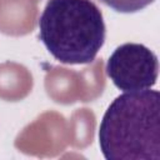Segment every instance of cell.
Wrapping results in <instances>:
<instances>
[{"instance_id":"1","label":"cell","mask_w":160,"mask_h":160,"mask_svg":"<svg viewBox=\"0 0 160 160\" xmlns=\"http://www.w3.org/2000/svg\"><path fill=\"white\" fill-rule=\"evenodd\" d=\"M106 160L160 159V94L144 89L116 96L99 126Z\"/></svg>"},{"instance_id":"2","label":"cell","mask_w":160,"mask_h":160,"mask_svg":"<svg viewBox=\"0 0 160 160\" xmlns=\"http://www.w3.org/2000/svg\"><path fill=\"white\" fill-rule=\"evenodd\" d=\"M101 10L92 0H49L39 19V38L60 62L95 60L105 41Z\"/></svg>"},{"instance_id":"3","label":"cell","mask_w":160,"mask_h":160,"mask_svg":"<svg viewBox=\"0 0 160 160\" xmlns=\"http://www.w3.org/2000/svg\"><path fill=\"white\" fill-rule=\"evenodd\" d=\"M112 84L125 91L150 89L156 84L159 61L155 52L142 44L126 42L118 46L106 62Z\"/></svg>"},{"instance_id":"4","label":"cell","mask_w":160,"mask_h":160,"mask_svg":"<svg viewBox=\"0 0 160 160\" xmlns=\"http://www.w3.org/2000/svg\"><path fill=\"white\" fill-rule=\"evenodd\" d=\"M112 10L122 14H132L142 10L148 5L152 4L155 0H96Z\"/></svg>"}]
</instances>
